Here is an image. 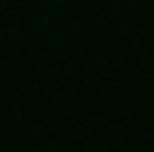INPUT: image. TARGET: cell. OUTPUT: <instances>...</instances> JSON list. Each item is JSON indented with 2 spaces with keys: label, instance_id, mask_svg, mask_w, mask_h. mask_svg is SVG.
<instances>
[]
</instances>
